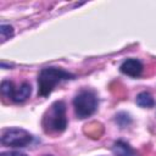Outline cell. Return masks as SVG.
<instances>
[{
  "mask_svg": "<svg viewBox=\"0 0 156 156\" xmlns=\"http://www.w3.org/2000/svg\"><path fill=\"white\" fill-rule=\"evenodd\" d=\"M41 127L46 134H60L67 127L66 104L61 100L55 101L45 111L41 119Z\"/></svg>",
  "mask_w": 156,
  "mask_h": 156,
  "instance_id": "1",
  "label": "cell"
},
{
  "mask_svg": "<svg viewBox=\"0 0 156 156\" xmlns=\"http://www.w3.org/2000/svg\"><path fill=\"white\" fill-rule=\"evenodd\" d=\"M72 78H74V76L62 68L45 67L39 72L38 76V95L45 98L50 95V93L60 82Z\"/></svg>",
  "mask_w": 156,
  "mask_h": 156,
  "instance_id": "2",
  "label": "cell"
},
{
  "mask_svg": "<svg viewBox=\"0 0 156 156\" xmlns=\"http://www.w3.org/2000/svg\"><path fill=\"white\" fill-rule=\"evenodd\" d=\"M98 98L94 91L84 89L80 90L73 99L74 112L78 118L83 119L90 117L98 108Z\"/></svg>",
  "mask_w": 156,
  "mask_h": 156,
  "instance_id": "3",
  "label": "cell"
},
{
  "mask_svg": "<svg viewBox=\"0 0 156 156\" xmlns=\"http://www.w3.org/2000/svg\"><path fill=\"white\" fill-rule=\"evenodd\" d=\"M33 136L22 128H7L1 132V144L10 147H24L32 143Z\"/></svg>",
  "mask_w": 156,
  "mask_h": 156,
  "instance_id": "4",
  "label": "cell"
},
{
  "mask_svg": "<svg viewBox=\"0 0 156 156\" xmlns=\"http://www.w3.org/2000/svg\"><path fill=\"white\" fill-rule=\"evenodd\" d=\"M143 68H144L143 67V63L138 58H127L119 66L121 72L123 74H126V76L132 77V78L139 77L141 74V72H143Z\"/></svg>",
  "mask_w": 156,
  "mask_h": 156,
  "instance_id": "5",
  "label": "cell"
},
{
  "mask_svg": "<svg viewBox=\"0 0 156 156\" xmlns=\"http://www.w3.org/2000/svg\"><path fill=\"white\" fill-rule=\"evenodd\" d=\"M112 151L116 156H139V154L126 141L118 140L113 144Z\"/></svg>",
  "mask_w": 156,
  "mask_h": 156,
  "instance_id": "6",
  "label": "cell"
},
{
  "mask_svg": "<svg viewBox=\"0 0 156 156\" xmlns=\"http://www.w3.org/2000/svg\"><path fill=\"white\" fill-rule=\"evenodd\" d=\"M83 132L90 139H100L102 136V134H104V126L100 122L93 121V122H90V123L84 126Z\"/></svg>",
  "mask_w": 156,
  "mask_h": 156,
  "instance_id": "7",
  "label": "cell"
},
{
  "mask_svg": "<svg viewBox=\"0 0 156 156\" xmlns=\"http://www.w3.org/2000/svg\"><path fill=\"white\" fill-rule=\"evenodd\" d=\"M30 93H32L30 84L27 83V82H24V83L21 84V87L18 89L15 90L12 101H15V102H23V101H26L30 96Z\"/></svg>",
  "mask_w": 156,
  "mask_h": 156,
  "instance_id": "8",
  "label": "cell"
},
{
  "mask_svg": "<svg viewBox=\"0 0 156 156\" xmlns=\"http://www.w3.org/2000/svg\"><path fill=\"white\" fill-rule=\"evenodd\" d=\"M135 102H136L138 106H140L143 108H151L155 105L154 98L147 91H141L140 94H138V96L135 99Z\"/></svg>",
  "mask_w": 156,
  "mask_h": 156,
  "instance_id": "9",
  "label": "cell"
},
{
  "mask_svg": "<svg viewBox=\"0 0 156 156\" xmlns=\"http://www.w3.org/2000/svg\"><path fill=\"white\" fill-rule=\"evenodd\" d=\"M0 90H1L2 96L12 100L16 88H15V85H13V83L11 80H2L1 82V85H0Z\"/></svg>",
  "mask_w": 156,
  "mask_h": 156,
  "instance_id": "10",
  "label": "cell"
},
{
  "mask_svg": "<svg viewBox=\"0 0 156 156\" xmlns=\"http://www.w3.org/2000/svg\"><path fill=\"white\" fill-rule=\"evenodd\" d=\"M115 121H116V123L121 128H126V127H128L132 123V118H130V116L127 112H119V113H117L115 116Z\"/></svg>",
  "mask_w": 156,
  "mask_h": 156,
  "instance_id": "11",
  "label": "cell"
},
{
  "mask_svg": "<svg viewBox=\"0 0 156 156\" xmlns=\"http://www.w3.org/2000/svg\"><path fill=\"white\" fill-rule=\"evenodd\" d=\"M13 35V27L10 24H1L0 26V38L1 41L4 43L5 40L10 39Z\"/></svg>",
  "mask_w": 156,
  "mask_h": 156,
  "instance_id": "12",
  "label": "cell"
},
{
  "mask_svg": "<svg viewBox=\"0 0 156 156\" xmlns=\"http://www.w3.org/2000/svg\"><path fill=\"white\" fill-rule=\"evenodd\" d=\"M110 89H111V93L121 99H123L126 96V89L124 87L119 83V82H113L111 85H110Z\"/></svg>",
  "mask_w": 156,
  "mask_h": 156,
  "instance_id": "13",
  "label": "cell"
},
{
  "mask_svg": "<svg viewBox=\"0 0 156 156\" xmlns=\"http://www.w3.org/2000/svg\"><path fill=\"white\" fill-rule=\"evenodd\" d=\"M0 156H27V155L20 151H11V152L9 151V152H2Z\"/></svg>",
  "mask_w": 156,
  "mask_h": 156,
  "instance_id": "14",
  "label": "cell"
},
{
  "mask_svg": "<svg viewBox=\"0 0 156 156\" xmlns=\"http://www.w3.org/2000/svg\"><path fill=\"white\" fill-rule=\"evenodd\" d=\"M48 156H50V155H48Z\"/></svg>",
  "mask_w": 156,
  "mask_h": 156,
  "instance_id": "15",
  "label": "cell"
}]
</instances>
